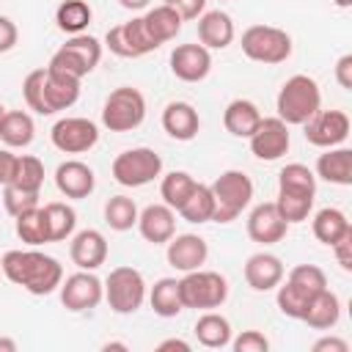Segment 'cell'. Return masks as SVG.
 Instances as JSON below:
<instances>
[{
  "mask_svg": "<svg viewBox=\"0 0 352 352\" xmlns=\"http://www.w3.org/2000/svg\"><path fill=\"white\" fill-rule=\"evenodd\" d=\"M165 6H170L182 19H198L206 11V0H165Z\"/></svg>",
  "mask_w": 352,
  "mask_h": 352,
  "instance_id": "7dc6e473",
  "label": "cell"
},
{
  "mask_svg": "<svg viewBox=\"0 0 352 352\" xmlns=\"http://www.w3.org/2000/svg\"><path fill=\"white\" fill-rule=\"evenodd\" d=\"M104 300L116 314H135L146 300V280L135 267H116L104 280Z\"/></svg>",
  "mask_w": 352,
  "mask_h": 352,
  "instance_id": "9c48e42d",
  "label": "cell"
},
{
  "mask_svg": "<svg viewBox=\"0 0 352 352\" xmlns=\"http://www.w3.org/2000/svg\"><path fill=\"white\" fill-rule=\"evenodd\" d=\"M245 280L256 292H270L283 280V261L275 253H253L245 261Z\"/></svg>",
  "mask_w": 352,
  "mask_h": 352,
  "instance_id": "7402d4cb",
  "label": "cell"
},
{
  "mask_svg": "<svg viewBox=\"0 0 352 352\" xmlns=\"http://www.w3.org/2000/svg\"><path fill=\"white\" fill-rule=\"evenodd\" d=\"M170 72L182 82H201L212 72V52L204 44H179L170 52Z\"/></svg>",
  "mask_w": 352,
  "mask_h": 352,
  "instance_id": "9a60e30c",
  "label": "cell"
},
{
  "mask_svg": "<svg viewBox=\"0 0 352 352\" xmlns=\"http://www.w3.org/2000/svg\"><path fill=\"white\" fill-rule=\"evenodd\" d=\"M195 179L187 173V170H170L162 176L160 182V195H162V204H168L173 212L182 209V204L190 198V192L195 190Z\"/></svg>",
  "mask_w": 352,
  "mask_h": 352,
  "instance_id": "d590c367",
  "label": "cell"
},
{
  "mask_svg": "<svg viewBox=\"0 0 352 352\" xmlns=\"http://www.w3.org/2000/svg\"><path fill=\"white\" fill-rule=\"evenodd\" d=\"M179 294H182V305L184 308H195V311H212L220 308L228 297V283L220 272L212 270H190L184 272V278L179 280Z\"/></svg>",
  "mask_w": 352,
  "mask_h": 352,
  "instance_id": "277c9868",
  "label": "cell"
},
{
  "mask_svg": "<svg viewBox=\"0 0 352 352\" xmlns=\"http://www.w3.org/2000/svg\"><path fill=\"white\" fill-rule=\"evenodd\" d=\"M110 170L121 187H143L162 173V157L148 146L126 148L113 160Z\"/></svg>",
  "mask_w": 352,
  "mask_h": 352,
  "instance_id": "ba28073f",
  "label": "cell"
},
{
  "mask_svg": "<svg viewBox=\"0 0 352 352\" xmlns=\"http://www.w3.org/2000/svg\"><path fill=\"white\" fill-rule=\"evenodd\" d=\"M234 19L226 11H204L198 16V41L206 50H226L234 41Z\"/></svg>",
  "mask_w": 352,
  "mask_h": 352,
  "instance_id": "603a6c76",
  "label": "cell"
},
{
  "mask_svg": "<svg viewBox=\"0 0 352 352\" xmlns=\"http://www.w3.org/2000/svg\"><path fill=\"white\" fill-rule=\"evenodd\" d=\"M104 223L113 231H129L132 226H138V206L132 198L126 195H113L104 204Z\"/></svg>",
  "mask_w": 352,
  "mask_h": 352,
  "instance_id": "ab89813d",
  "label": "cell"
},
{
  "mask_svg": "<svg viewBox=\"0 0 352 352\" xmlns=\"http://www.w3.org/2000/svg\"><path fill=\"white\" fill-rule=\"evenodd\" d=\"M77 96H80V80L77 77H69L58 69L44 66V102H47L50 116L72 107L77 102Z\"/></svg>",
  "mask_w": 352,
  "mask_h": 352,
  "instance_id": "44dd1931",
  "label": "cell"
},
{
  "mask_svg": "<svg viewBox=\"0 0 352 352\" xmlns=\"http://www.w3.org/2000/svg\"><path fill=\"white\" fill-rule=\"evenodd\" d=\"M168 264L179 272H190V270H198L206 256H209V245L204 236L198 234H173L168 242Z\"/></svg>",
  "mask_w": 352,
  "mask_h": 352,
  "instance_id": "e0dca14e",
  "label": "cell"
},
{
  "mask_svg": "<svg viewBox=\"0 0 352 352\" xmlns=\"http://www.w3.org/2000/svg\"><path fill=\"white\" fill-rule=\"evenodd\" d=\"M250 140V151L253 157L264 160V162H272V160H280L286 151H289V124H283L278 116H270L258 121V126L253 129V135L248 138Z\"/></svg>",
  "mask_w": 352,
  "mask_h": 352,
  "instance_id": "5bb4252c",
  "label": "cell"
},
{
  "mask_svg": "<svg viewBox=\"0 0 352 352\" xmlns=\"http://www.w3.org/2000/svg\"><path fill=\"white\" fill-rule=\"evenodd\" d=\"M16 236L30 248L50 242V228H47V217H44L41 206H33L16 217Z\"/></svg>",
  "mask_w": 352,
  "mask_h": 352,
  "instance_id": "8d00e7d4",
  "label": "cell"
},
{
  "mask_svg": "<svg viewBox=\"0 0 352 352\" xmlns=\"http://www.w3.org/2000/svg\"><path fill=\"white\" fill-rule=\"evenodd\" d=\"M14 187L19 190H30V192H38L41 184H44V162L33 154H16V162H14V173H11V182Z\"/></svg>",
  "mask_w": 352,
  "mask_h": 352,
  "instance_id": "74e56055",
  "label": "cell"
},
{
  "mask_svg": "<svg viewBox=\"0 0 352 352\" xmlns=\"http://www.w3.org/2000/svg\"><path fill=\"white\" fill-rule=\"evenodd\" d=\"M3 116H6V107L0 104V124H3Z\"/></svg>",
  "mask_w": 352,
  "mask_h": 352,
  "instance_id": "91938a15",
  "label": "cell"
},
{
  "mask_svg": "<svg viewBox=\"0 0 352 352\" xmlns=\"http://www.w3.org/2000/svg\"><path fill=\"white\" fill-rule=\"evenodd\" d=\"M212 212H214V195L209 190V184H195V190L190 192V198L182 204L179 214L187 223H212Z\"/></svg>",
  "mask_w": 352,
  "mask_h": 352,
  "instance_id": "f35d334b",
  "label": "cell"
},
{
  "mask_svg": "<svg viewBox=\"0 0 352 352\" xmlns=\"http://www.w3.org/2000/svg\"><path fill=\"white\" fill-rule=\"evenodd\" d=\"M0 272L22 286L25 292L44 297L52 294L63 280V267L58 258L41 253V250H8L0 258Z\"/></svg>",
  "mask_w": 352,
  "mask_h": 352,
  "instance_id": "6da1fadb",
  "label": "cell"
},
{
  "mask_svg": "<svg viewBox=\"0 0 352 352\" xmlns=\"http://www.w3.org/2000/svg\"><path fill=\"white\" fill-rule=\"evenodd\" d=\"M148 302L154 308L157 316L162 319H173L184 311L182 305V294H179V280L176 278H160L154 286H151V294H148Z\"/></svg>",
  "mask_w": 352,
  "mask_h": 352,
  "instance_id": "1f68e13d",
  "label": "cell"
},
{
  "mask_svg": "<svg viewBox=\"0 0 352 352\" xmlns=\"http://www.w3.org/2000/svg\"><path fill=\"white\" fill-rule=\"evenodd\" d=\"M336 82L344 91H352V55H341L336 63Z\"/></svg>",
  "mask_w": 352,
  "mask_h": 352,
  "instance_id": "f907efd6",
  "label": "cell"
},
{
  "mask_svg": "<svg viewBox=\"0 0 352 352\" xmlns=\"http://www.w3.org/2000/svg\"><path fill=\"white\" fill-rule=\"evenodd\" d=\"M195 338L201 346L206 349H223L231 344V322L223 314L206 311L204 316H198L195 322Z\"/></svg>",
  "mask_w": 352,
  "mask_h": 352,
  "instance_id": "4dcf8cb0",
  "label": "cell"
},
{
  "mask_svg": "<svg viewBox=\"0 0 352 352\" xmlns=\"http://www.w3.org/2000/svg\"><path fill=\"white\" fill-rule=\"evenodd\" d=\"M182 22H184V19H182L170 6H165V3L143 14V25H146V33H148V38L154 41V47H162L165 41L176 38L179 30H182Z\"/></svg>",
  "mask_w": 352,
  "mask_h": 352,
  "instance_id": "4316f807",
  "label": "cell"
},
{
  "mask_svg": "<svg viewBox=\"0 0 352 352\" xmlns=\"http://www.w3.org/2000/svg\"><path fill=\"white\" fill-rule=\"evenodd\" d=\"M162 129L173 138V140H192L201 129V118L198 110L190 102H170L162 110Z\"/></svg>",
  "mask_w": 352,
  "mask_h": 352,
  "instance_id": "cb8c5ba5",
  "label": "cell"
},
{
  "mask_svg": "<svg viewBox=\"0 0 352 352\" xmlns=\"http://www.w3.org/2000/svg\"><path fill=\"white\" fill-rule=\"evenodd\" d=\"M55 187L66 195V198H88L96 187V176L94 170L80 162V160H66L55 168Z\"/></svg>",
  "mask_w": 352,
  "mask_h": 352,
  "instance_id": "d6986e66",
  "label": "cell"
},
{
  "mask_svg": "<svg viewBox=\"0 0 352 352\" xmlns=\"http://www.w3.org/2000/svg\"><path fill=\"white\" fill-rule=\"evenodd\" d=\"M220 3H223V0H220Z\"/></svg>",
  "mask_w": 352,
  "mask_h": 352,
  "instance_id": "94428289",
  "label": "cell"
},
{
  "mask_svg": "<svg viewBox=\"0 0 352 352\" xmlns=\"http://www.w3.org/2000/svg\"><path fill=\"white\" fill-rule=\"evenodd\" d=\"M104 47L118 58H143V55L157 50L154 41L146 33L143 16H135V19L121 22V25H113L104 33Z\"/></svg>",
  "mask_w": 352,
  "mask_h": 352,
  "instance_id": "30bf717a",
  "label": "cell"
},
{
  "mask_svg": "<svg viewBox=\"0 0 352 352\" xmlns=\"http://www.w3.org/2000/svg\"><path fill=\"white\" fill-rule=\"evenodd\" d=\"M146 118V99L138 88L121 85L110 91V96L102 104V124L110 132H132Z\"/></svg>",
  "mask_w": 352,
  "mask_h": 352,
  "instance_id": "8992f818",
  "label": "cell"
},
{
  "mask_svg": "<svg viewBox=\"0 0 352 352\" xmlns=\"http://www.w3.org/2000/svg\"><path fill=\"white\" fill-rule=\"evenodd\" d=\"M338 319H341V300H338V294L330 292V289H322V292H316L311 297V302H308V308H305L300 322H305L314 330H330V327L338 324Z\"/></svg>",
  "mask_w": 352,
  "mask_h": 352,
  "instance_id": "484cf974",
  "label": "cell"
},
{
  "mask_svg": "<svg viewBox=\"0 0 352 352\" xmlns=\"http://www.w3.org/2000/svg\"><path fill=\"white\" fill-rule=\"evenodd\" d=\"M231 346H234V352H267L270 341L258 330H242L236 338H231Z\"/></svg>",
  "mask_w": 352,
  "mask_h": 352,
  "instance_id": "bcb514c9",
  "label": "cell"
},
{
  "mask_svg": "<svg viewBox=\"0 0 352 352\" xmlns=\"http://www.w3.org/2000/svg\"><path fill=\"white\" fill-rule=\"evenodd\" d=\"M286 280L294 283V286H300L308 294H316V292L327 289V275L316 264H297V267H292V272H289Z\"/></svg>",
  "mask_w": 352,
  "mask_h": 352,
  "instance_id": "7bdbcfd3",
  "label": "cell"
},
{
  "mask_svg": "<svg viewBox=\"0 0 352 352\" xmlns=\"http://www.w3.org/2000/svg\"><path fill=\"white\" fill-rule=\"evenodd\" d=\"M258 121H261V113L250 99H234L223 110V126L234 138H250L253 129L258 126Z\"/></svg>",
  "mask_w": 352,
  "mask_h": 352,
  "instance_id": "83f0119b",
  "label": "cell"
},
{
  "mask_svg": "<svg viewBox=\"0 0 352 352\" xmlns=\"http://www.w3.org/2000/svg\"><path fill=\"white\" fill-rule=\"evenodd\" d=\"M138 231L151 245H165L176 234V212L168 204H148L138 212Z\"/></svg>",
  "mask_w": 352,
  "mask_h": 352,
  "instance_id": "ac0fdd59",
  "label": "cell"
},
{
  "mask_svg": "<svg viewBox=\"0 0 352 352\" xmlns=\"http://www.w3.org/2000/svg\"><path fill=\"white\" fill-rule=\"evenodd\" d=\"M314 176L324 179L327 184L349 187L352 184V151L344 148V146L324 148V154H319V160H316V173Z\"/></svg>",
  "mask_w": 352,
  "mask_h": 352,
  "instance_id": "d4e9b609",
  "label": "cell"
},
{
  "mask_svg": "<svg viewBox=\"0 0 352 352\" xmlns=\"http://www.w3.org/2000/svg\"><path fill=\"white\" fill-rule=\"evenodd\" d=\"M314 352H349V344L344 338H336V336H324L319 341H314L311 346Z\"/></svg>",
  "mask_w": 352,
  "mask_h": 352,
  "instance_id": "816d5d0a",
  "label": "cell"
},
{
  "mask_svg": "<svg viewBox=\"0 0 352 352\" xmlns=\"http://www.w3.org/2000/svg\"><path fill=\"white\" fill-rule=\"evenodd\" d=\"M333 253H336V261L341 264V270L344 272H352V231L333 245Z\"/></svg>",
  "mask_w": 352,
  "mask_h": 352,
  "instance_id": "c3c4849f",
  "label": "cell"
},
{
  "mask_svg": "<svg viewBox=\"0 0 352 352\" xmlns=\"http://www.w3.org/2000/svg\"><path fill=\"white\" fill-rule=\"evenodd\" d=\"M44 209V217H47V228H50V242H63L74 234V226H77V212L63 204V201H50L41 206Z\"/></svg>",
  "mask_w": 352,
  "mask_h": 352,
  "instance_id": "e575fe53",
  "label": "cell"
},
{
  "mask_svg": "<svg viewBox=\"0 0 352 352\" xmlns=\"http://www.w3.org/2000/svg\"><path fill=\"white\" fill-rule=\"evenodd\" d=\"M212 195H214V212H212V223H231L242 214V209L250 204L253 198V182L245 170H223L212 184H209Z\"/></svg>",
  "mask_w": 352,
  "mask_h": 352,
  "instance_id": "3957f363",
  "label": "cell"
},
{
  "mask_svg": "<svg viewBox=\"0 0 352 352\" xmlns=\"http://www.w3.org/2000/svg\"><path fill=\"white\" fill-rule=\"evenodd\" d=\"M242 52L256 63H283L292 55V36L275 25H250L242 33Z\"/></svg>",
  "mask_w": 352,
  "mask_h": 352,
  "instance_id": "5b68a950",
  "label": "cell"
},
{
  "mask_svg": "<svg viewBox=\"0 0 352 352\" xmlns=\"http://www.w3.org/2000/svg\"><path fill=\"white\" fill-rule=\"evenodd\" d=\"M278 289V308H280V314L283 316H289V319H302V314H305V308H308V302H311V297L314 294H308V292H302L300 286H294V283H278L275 286Z\"/></svg>",
  "mask_w": 352,
  "mask_h": 352,
  "instance_id": "60d3db41",
  "label": "cell"
},
{
  "mask_svg": "<svg viewBox=\"0 0 352 352\" xmlns=\"http://www.w3.org/2000/svg\"><path fill=\"white\" fill-rule=\"evenodd\" d=\"M50 140L63 154H82V151L96 146L99 129H96V124L91 118L69 116V118L55 121V126L50 129Z\"/></svg>",
  "mask_w": 352,
  "mask_h": 352,
  "instance_id": "8fae6325",
  "label": "cell"
},
{
  "mask_svg": "<svg viewBox=\"0 0 352 352\" xmlns=\"http://www.w3.org/2000/svg\"><path fill=\"white\" fill-rule=\"evenodd\" d=\"M69 256L80 270H99L107 261V239L96 228H85L72 236Z\"/></svg>",
  "mask_w": 352,
  "mask_h": 352,
  "instance_id": "ffe728a7",
  "label": "cell"
},
{
  "mask_svg": "<svg viewBox=\"0 0 352 352\" xmlns=\"http://www.w3.org/2000/svg\"><path fill=\"white\" fill-rule=\"evenodd\" d=\"M305 140L319 148L341 146L349 138V116L344 110H316L305 124Z\"/></svg>",
  "mask_w": 352,
  "mask_h": 352,
  "instance_id": "4fadbf2b",
  "label": "cell"
},
{
  "mask_svg": "<svg viewBox=\"0 0 352 352\" xmlns=\"http://www.w3.org/2000/svg\"><path fill=\"white\" fill-rule=\"evenodd\" d=\"M14 162H16V154H11L8 148H0V187L11 182V173H14Z\"/></svg>",
  "mask_w": 352,
  "mask_h": 352,
  "instance_id": "f5cc1de1",
  "label": "cell"
},
{
  "mask_svg": "<svg viewBox=\"0 0 352 352\" xmlns=\"http://www.w3.org/2000/svg\"><path fill=\"white\" fill-rule=\"evenodd\" d=\"M275 209L278 214L292 226V223H302L308 220L311 209H314V198L308 195H294V192H278L275 198Z\"/></svg>",
  "mask_w": 352,
  "mask_h": 352,
  "instance_id": "b9f144b4",
  "label": "cell"
},
{
  "mask_svg": "<svg viewBox=\"0 0 352 352\" xmlns=\"http://www.w3.org/2000/svg\"><path fill=\"white\" fill-rule=\"evenodd\" d=\"M157 349H160V352H168V349H179V352H190L192 346H190L187 341H182V338H165V341H160V344H157Z\"/></svg>",
  "mask_w": 352,
  "mask_h": 352,
  "instance_id": "db71d44e",
  "label": "cell"
},
{
  "mask_svg": "<svg viewBox=\"0 0 352 352\" xmlns=\"http://www.w3.org/2000/svg\"><path fill=\"white\" fill-rule=\"evenodd\" d=\"M99 60H102V44L88 33H77L50 58L47 66L58 69V72H63L69 77L82 80L85 74H91L96 69Z\"/></svg>",
  "mask_w": 352,
  "mask_h": 352,
  "instance_id": "52a82bcc",
  "label": "cell"
},
{
  "mask_svg": "<svg viewBox=\"0 0 352 352\" xmlns=\"http://www.w3.org/2000/svg\"><path fill=\"white\" fill-rule=\"evenodd\" d=\"M289 223L278 214L275 201H264L258 206H253V212L248 214V236L258 245H275L286 236Z\"/></svg>",
  "mask_w": 352,
  "mask_h": 352,
  "instance_id": "2e32d148",
  "label": "cell"
},
{
  "mask_svg": "<svg viewBox=\"0 0 352 352\" xmlns=\"http://www.w3.org/2000/svg\"><path fill=\"white\" fill-rule=\"evenodd\" d=\"M278 192H294V195H316V176L302 162H289L278 173Z\"/></svg>",
  "mask_w": 352,
  "mask_h": 352,
  "instance_id": "836d02e7",
  "label": "cell"
},
{
  "mask_svg": "<svg viewBox=\"0 0 352 352\" xmlns=\"http://www.w3.org/2000/svg\"><path fill=\"white\" fill-rule=\"evenodd\" d=\"M275 110L283 124L302 126L316 110H322V91L316 80L308 74H292L278 91Z\"/></svg>",
  "mask_w": 352,
  "mask_h": 352,
  "instance_id": "7a4b0ae2",
  "label": "cell"
},
{
  "mask_svg": "<svg viewBox=\"0 0 352 352\" xmlns=\"http://www.w3.org/2000/svg\"><path fill=\"white\" fill-rule=\"evenodd\" d=\"M60 302L63 308L80 314V311H91L102 302L104 297V283L94 275V270H80L74 275H69L66 280H60Z\"/></svg>",
  "mask_w": 352,
  "mask_h": 352,
  "instance_id": "7c38bea8",
  "label": "cell"
},
{
  "mask_svg": "<svg viewBox=\"0 0 352 352\" xmlns=\"http://www.w3.org/2000/svg\"><path fill=\"white\" fill-rule=\"evenodd\" d=\"M151 0H118V6L121 8H126V11H140V8H146Z\"/></svg>",
  "mask_w": 352,
  "mask_h": 352,
  "instance_id": "11a10c76",
  "label": "cell"
},
{
  "mask_svg": "<svg viewBox=\"0 0 352 352\" xmlns=\"http://www.w3.org/2000/svg\"><path fill=\"white\" fill-rule=\"evenodd\" d=\"M16 38H19L16 25H14L8 16H0V52L14 50V47H16Z\"/></svg>",
  "mask_w": 352,
  "mask_h": 352,
  "instance_id": "681fc988",
  "label": "cell"
},
{
  "mask_svg": "<svg viewBox=\"0 0 352 352\" xmlns=\"http://www.w3.org/2000/svg\"><path fill=\"white\" fill-rule=\"evenodd\" d=\"M333 6H336V8H349L352 0H333Z\"/></svg>",
  "mask_w": 352,
  "mask_h": 352,
  "instance_id": "680465c9",
  "label": "cell"
},
{
  "mask_svg": "<svg viewBox=\"0 0 352 352\" xmlns=\"http://www.w3.org/2000/svg\"><path fill=\"white\" fill-rule=\"evenodd\" d=\"M311 228H314V236H316L322 245H327V248H333L341 236H346V234L352 231L346 214H344L341 209H336V206H324V209H319V212L314 214Z\"/></svg>",
  "mask_w": 352,
  "mask_h": 352,
  "instance_id": "f1b7e54d",
  "label": "cell"
},
{
  "mask_svg": "<svg viewBox=\"0 0 352 352\" xmlns=\"http://www.w3.org/2000/svg\"><path fill=\"white\" fill-rule=\"evenodd\" d=\"M3 206L11 217H19L22 212L38 206V192H30V190H19L14 184H3Z\"/></svg>",
  "mask_w": 352,
  "mask_h": 352,
  "instance_id": "f6af8a7d",
  "label": "cell"
},
{
  "mask_svg": "<svg viewBox=\"0 0 352 352\" xmlns=\"http://www.w3.org/2000/svg\"><path fill=\"white\" fill-rule=\"evenodd\" d=\"M91 19H94V11H91V6L85 0H63L55 8V25H58V30H63L69 36L85 33Z\"/></svg>",
  "mask_w": 352,
  "mask_h": 352,
  "instance_id": "d6a6232c",
  "label": "cell"
},
{
  "mask_svg": "<svg viewBox=\"0 0 352 352\" xmlns=\"http://www.w3.org/2000/svg\"><path fill=\"white\" fill-rule=\"evenodd\" d=\"M36 138V124L25 110H6L0 124V140L8 148H25Z\"/></svg>",
  "mask_w": 352,
  "mask_h": 352,
  "instance_id": "f546056e",
  "label": "cell"
},
{
  "mask_svg": "<svg viewBox=\"0 0 352 352\" xmlns=\"http://www.w3.org/2000/svg\"><path fill=\"white\" fill-rule=\"evenodd\" d=\"M102 349H126V344L124 341H107Z\"/></svg>",
  "mask_w": 352,
  "mask_h": 352,
  "instance_id": "6f0895ef",
  "label": "cell"
},
{
  "mask_svg": "<svg viewBox=\"0 0 352 352\" xmlns=\"http://www.w3.org/2000/svg\"><path fill=\"white\" fill-rule=\"evenodd\" d=\"M22 96H25V104L30 110H36L38 116H50L47 102H44V69H33L22 80Z\"/></svg>",
  "mask_w": 352,
  "mask_h": 352,
  "instance_id": "ee69618b",
  "label": "cell"
},
{
  "mask_svg": "<svg viewBox=\"0 0 352 352\" xmlns=\"http://www.w3.org/2000/svg\"><path fill=\"white\" fill-rule=\"evenodd\" d=\"M0 352H16V341L14 338H0Z\"/></svg>",
  "mask_w": 352,
  "mask_h": 352,
  "instance_id": "9f6ffc18",
  "label": "cell"
}]
</instances>
